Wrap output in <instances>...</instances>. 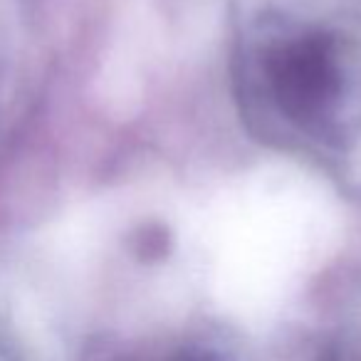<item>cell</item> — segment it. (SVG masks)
<instances>
[{"instance_id":"6da1fadb","label":"cell","mask_w":361,"mask_h":361,"mask_svg":"<svg viewBox=\"0 0 361 361\" xmlns=\"http://www.w3.org/2000/svg\"><path fill=\"white\" fill-rule=\"evenodd\" d=\"M265 90L287 121L324 131L349 92L346 42L329 30H305L272 45L262 60Z\"/></svg>"},{"instance_id":"7a4b0ae2","label":"cell","mask_w":361,"mask_h":361,"mask_svg":"<svg viewBox=\"0 0 361 361\" xmlns=\"http://www.w3.org/2000/svg\"><path fill=\"white\" fill-rule=\"evenodd\" d=\"M161 361H228V356L221 349H216V346L193 341V344H183L178 349H173Z\"/></svg>"},{"instance_id":"3957f363","label":"cell","mask_w":361,"mask_h":361,"mask_svg":"<svg viewBox=\"0 0 361 361\" xmlns=\"http://www.w3.org/2000/svg\"><path fill=\"white\" fill-rule=\"evenodd\" d=\"M166 245H169V238H166V231H161V228H144L136 235V250H139L141 257L164 255Z\"/></svg>"}]
</instances>
